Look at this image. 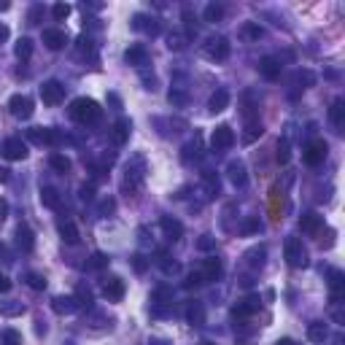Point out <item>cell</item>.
Wrapping results in <instances>:
<instances>
[{"instance_id": "cell-54", "label": "cell", "mask_w": 345, "mask_h": 345, "mask_svg": "<svg viewBox=\"0 0 345 345\" xmlns=\"http://www.w3.org/2000/svg\"><path fill=\"white\" fill-rule=\"evenodd\" d=\"M5 38H8V27H5V24H0V41H5Z\"/></svg>"}, {"instance_id": "cell-11", "label": "cell", "mask_w": 345, "mask_h": 345, "mask_svg": "<svg viewBox=\"0 0 345 345\" xmlns=\"http://www.w3.org/2000/svg\"><path fill=\"white\" fill-rule=\"evenodd\" d=\"M227 172H229L232 186H240V189H243L245 183H248V172H245V165H243V162H229Z\"/></svg>"}, {"instance_id": "cell-36", "label": "cell", "mask_w": 345, "mask_h": 345, "mask_svg": "<svg viewBox=\"0 0 345 345\" xmlns=\"http://www.w3.org/2000/svg\"><path fill=\"white\" fill-rule=\"evenodd\" d=\"M216 248V237L213 235H202L197 240V251H213Z\"/></svg>"}, {"instance_id": "cell-29", "label": "cell", "mask_w": 345, "mask_h": 345, "mask_svg": "<svg viewBox=\"0 0 345 345\" xmlns=\"http://www.w3.org/2000/svg\"><path fill=\"white\" fill-rule=\"evenodd\" d=\"M49 165H51V168H54L57 172H68V170H70V159L62 157V154H51Z\"/></svg>"}, {"instance_id": "cell-51", "label": "cell", "mask_w": 345, "mask_h": 345, "mask_svg": "<svg viewBox=\"0 0 345 345\" xmlns=\"http://www.w3.org/2000/svg\"><path fill=\"white\" fill-rule=\"evenodd\" d=\"M3 337H5V343H11V345H16V343H19V335H16L14 329H8V332H5Z\"/></svg>"}, {"instance_id": "cell-2", "label": "cell", "mask_w": 345, "mask_h": 345, "mask_svg": "<svg viewBox=\"0 0 345 345\" xmlns=\"http://www.w3.org/2000/svg\"><path fill=\"white\" fill-rule=\"evenodd\" d=\"M283 254H286V262L291 267H308V251H305V245L300 237H289L286 245H283Z\"/></svg>"}, {"instance_id": "cell-38", "label": "cell", "mask_w": 345, "mask_h": 345, "mask_svg": "<svg viewBox=\"0 0 345 345\" xmlns=\"http://www.w3.org/2000/svg\"><path fill=\"white\" fill-rule=\"evenodd\" d=\"M51 14H54L57 22H62V19H68V16H70V5H68V3H57Z\"/></svg>"}, {"instance_id": "cell-43", "label": "cell", "mask_w": 345, "mask_h": 345, "mask_svg": "<svg viewBox=\"0 0 345 345\" xmlns=\"http://www.w3.org/2000/svg\"><path fill=\"white\" fill-rule=\"evenodd\" d=\"M259 229V218H248V221L243 224V232L245 235H251V232H256Z\"/></svg>"}, {"instance_id": "cell-45", "label": "cell", "mask_w": 345, "mask_h": 345, "mask_svg": "<svg viewBox=\"0 0 345 345\" xmlns=\"http://www.w3.org/2000/svg\"><path fill=\"white\" fill-rule=\"evenodd\" d=\"M162 270H165L168 275H172V273H178V264H175V262H168V259L162 256Z\"/></svg>"}, {"instance_id": "cell-24", "label": "cell", "mask_w": 345, "mask_h": 345, "mask_svg": "<svg viewBox=\"0 0 345 345\" xmlns=\"http://www.w3.org/2000/svg\"><path fill=\"white\" fill-rule=\"evenodd\" d=\"M59 235H62V240L68 245H76L78 243V229L73 221H59Z\"/></svg>"}, {"instance_id": "cell-27", "label": "cell", "mask_w": 345, "mask_h": 345, "mask_svg": "<svg viewBox=\"0 0 345 345\" xmlns=\"http://www.w3.org/2000/svg\"><path fill=\"white\" fill-rule=\"evenodd\" d=\"M343 273L340 270H332L329 273V286H332V291H335V297H332V300H340V291H343Z\"/></svg>"}, {"instance_id": "cell-9", "label": "cell", "mask_w": 345, "mask_h": 345, "mask_svg": "<svg viewBox=\"0 0 345 345\" xmlns=\"http://www.w3.org/2000/svg\"><path fill=\"white\" fill-rule=\"evenodd\" d=\"M103 294H105V300L108 302H122V297H124V281L122 278H108L105 281V286H103Z\"/></svg>"}, {"instance_id": "cell-53", "label": "cell", "mask_w": 345, "mask_h": 345, "mask_svg": "<svg viewBox=\"0 0 345 345\" xmlns=\"http://www.w3.org/2000/svg\"><path fill=\"white\" fill-rule=\"evenodd\" d=\"M8 289H11V281H8L5 275H0V294H5Z\"/></svg>"}, {"instance_id": "cell-49", "label": "cell", "mask_w": 345, "mask_h": 345, "mask_svg": "<svg viewBox=\"0 0 345 345\" xmlns=\"http://www.w3.org/2000/svg\"><path fill=\"white\" fill-rule=\"evenodd\" d=\"M108 103L114 105V108H122V97H119L116 92H108Z\"/></svg>"}, {"instance_id": "cell-3", "label": "cell", "mask_w": 345, "mask_h": 345, "mask_svg": "<svg viewBox=\"0 0 345 345\" xmlns=\"http://www.w3.org/2000/svg\"><path fill=\"white\" fill-rule=\"evenodd\" d=\"M205 54L210 59H216V62H224V59L229 57V41L221 35H213L208 38V43H205Z\"/></svg>"}, {"instance_id": "cell-35", "label": "cell", "mask_w": 345, "mask_h": 345, "mask_svg": "<svg viewBox=\"0 0 345 345\" xmlns=\"http://www.w3.org/2000/svg\"><path fill=\"white\" fill-rule=\"evenodd\" d=\"M202 283H205L202 273H189L186 281H183V289H197V286H202Z\"/></svg>"}, {"instance_id": "cell-14", "label": "cell", "mask_w": 345, "mask_h": 345, "mask_svg": "<svg viewBox=\"0 0 345 345\" xmlns=\"http://www.w3.org/2000/svg\"><path fill=\"white\" fill-rule=\"evenodd\" d=\"M130 132H132V122H130V119H119V122L114 124V143L124 146L130 141Z\"/></svg>"}, {"instance_id": "cell-47", "label": "cell", "mask_w": 345, "mask_h": 345, "mask_svg": "<svg viewBox=\"0 0 345 345\" xmlns=\"http://www.w3.org/2000/svg\"><path fill=\"white\" fill-rule=\"evenodd\" d=\"M170 103L183 105V103H186V95H183V92H170Z\"/></svg>"}, {"instance_id": "cell-34", "label": "cell", "mask_w": 345, "mask_h": 345, "mask_svg": "<svg viewBox=\"0 0 345 345\" xmlns=\"http://www.w3.org/2000/svg\"><path fill=\"white\" fill-rule=\"evenodd\" d=\"M24 313V305L22 302H14V305H0V316H19Z\"/></svg>"}, {"instance_id": "cell-52", "label": "cell", "mask_w": 345, "mask_h": 345, "mask_svg": "<svg viewBox=\"0 0 345 345\" xmlns=\"http://www.w3.org/2000/svg\"><path fill=\"white\" fill-rule=\"evenodd\" d=\"M95 197V186H81V200H92Z\"/></svg>"}, {"instance_id": "cell-18", "label": "cell", "mask_w": 345, "mask_h": 345, "mask_svg": "<svg viewBox=\"0 0 345 345\" xmlns=\"http://www.w3.org/2000/svg\"><path fill=\"white\" fill-rule=\"evenodd\" d=\"M16 243L22 251H32V245H35V237H32V229L27 227V224H19L16 229Z\"/></svg>"}, {"instance_id": "cell-22", "label": "cell", "mask_w": 345, "mask_h": 345, "mask_svg": "<svg viewBox=\"0 0 345 345\" xmlns=\"http://www.w3.org/2000/svg\"><path fill=\"white\" fill-rule=\"evenodd\" d=\"M162 229H165V235H168L170 240H178V237L183 235L181 221H175V218H170V216H165V218H162Z\"/></svg>"}, {"instance_id": "cell-12", "label": "cell", "mask_w": 345, "mask_h": 345, "mask_svg": "<svg viewBox=\"0 0 345 345\" xmlns=\"http://www.w3.org/2000/svg\"><path fill=\"white\" fill-rule=\"evenodd\" d=\"M224 273V264H221V259H216V256H210V259H205V267H202V278L205 281H218Z\"/></svg>"}, {"instance_id": "cell-41", "label": "cell", "mask_w": 345, "mask_h": 345, "mask_svg": "<svg viewBox=\"0 0 345 345\" xmlns=\"http://www.w3.org/2000/svg\"><path fill=\"white\" fill-rule=\"evenodd\" d=\"M205 183H208V191H210V197H213L218 191V178L213 175V172H208V175H205Z\"/></svg>"}, {"instance_id": "cell-6", "label": "cell", "mask_w": 345, "mask_h": 345, "mask_svg": "<svg viewBox=\"0 0 345 345\" xmlns=\"http://www.w3.org/2000/svg\"><path fill=\"white\" fill-rule=\"evenodd\" d=\"M41 100L46 105H59L65 100V86L59 84V81H46L41 86Z\"/></svg>"}, {"instance_id": "cell-4", "label": "cell", "mask_w": 345, "mask_h": 345, "mask_svg": "<svg viewBox=\"0 0 345 345\" xmlns=\"http://www.w3.org/2000/svg\"><path fill=\"white\" fill-rule=\"evenodd\" d=\"M327 151H329V146L327 141H321V138H316V141H310L308 146H305V162L308 165H321L324 159H327Z\"/></svg>"}, {"instance_id": "cell-7", "label": "cell", "mask_w": 345, "mask_h": 345, "mask_svg": "<svg viewBox=\"0 0 345 345\" xmlns=\"http://www.w3.org/2000/svg\"><path fill=\"white\" fill-rule=\"evenodd\" d=\"M3 157L11 159V162H16V159H24L27 157V143L22 141V138H8V141H3Z\"/></svg>"}, {"instance_id": "cell-55", "label": "cell", "mask_w": 345, "mask_h": 345, "mask_svg": "<svg viewBox=\"0 0 345 345\" xmlns=\"http://www.w3.org/2000/svg\"><path fill=\"white\" fill-rule=\"evenodd\" d=\"M35 335H46V324H43V321H38V327H35Z\"/></svg>"}, {"instance_id": "cell-21", "label": "cell", "mask_w": 345, "mask_h": 345, "mask_svg": "<svg viewBox=\"0 0 345 345\" xmlns=\"http://www.w3.org/2000/svg\"><path fill=\"white\" fill-rule=\"evenodd\" d=\"M327 335H329V329H327V324H324V321H313L308 327V340L310 343H324V340H327Z\"/></svg>"}, {"instance_id": "cell-42", "label": "cell", "mask_w": 345, "mask_h": 345, "mask_svg": "<svg viewBox=\"0 0 345 345\" xmlns=\"http://www.w3.org/2000/svg\"><path fill=\"white\" fill-rule=\"evenodd\" d=\"M168 46H170V49H183V35H170L168 38Z\"/></svg>"}, {"instance_id": "cell-40", "label": "cell", "mask_w": 345, "mask_h": 345, "mask_svg": "<svg viewBox=\"0 0 345 345\" xmlns=\"http://www.w3.org/2000/svg\"><path fill=\"white\" fill-rule=\"evenodd\" d=\"M243 35L245 38H262V27H259V24H254V22H248L243 27Z\"/></svg>"}, {"instance_id": "cell-17", "label": "cell", "mask_w": 345, "mask_h": 345, "mask_svg": "<svg viewBox=\"0 0 345 345\" xmlns=\"http://www.w3.org/2000/svg\"><path fill=\"white\" fill-rule=\"evenodd\" d=\"M329 119H332V124L337 127V132H343V127H345V100H335V103H332Z\"/></svg>"}, {"instance_id": "cell-37", "label": "cell", "mask_w": 345, "mask_h": 345, "mask_svg": "<svg viewBox=\"0 0 345 345\" xmlns=\"http://www.w3.org/2000/svg\"><path fill=\"white\" fill-rule=\"evenodd\" d=\"M89 267H92V270H103V267H108V256H105V254H100V251H97V254H92V262H89Z\"/></svg>"}, {"instance_id": "cell-31", "label": "cell", "mask_w": 345, "mask_h": 345, "mask_svg": "<svg viewBox=\"0 0 345 345\" xmlns=\"http://www.w3.org/2000/svg\"><path fill=\"white\" fill-rule=\"evenodd\" d=\"M264 254H267V251H264V245H259V248H251V251H248L251 267H262V264H264Z\"/></svg>"}, {"instance_id": "cell-20", "label": "cell", "mask_w": 345, "mask_h": 345, "mask_svg": "<svg viewBox=\"0 0 345 345\" xmlns=\"http://www.w3.org/2000/svg\"><path fill=\"white\" fill-rule=\"evenodd\" d=\"M300 229L308 232V235H316V232L321 229V216H318V213H305L300 218Z\"/></svg>"}, {"instance_id": "cell-8", "label": "cell", "mask_w": 345, "mask_h": 345, "mask_svg": "<svg viewBox=\"0 0 345 345\" xmlns=\"http://www.w3.org/2000/svg\"><path fill=\"white\" fill-rule=\"evenodd\" d=\"M8 111H11V116H16V119H30L32 116V100L27 95H14L8 100Z\"/></svg>"}, {"instance_id": "cell-19", "label": "cell", "mask_w": 345, "mask_h": 345, "mask_svg": "<svg viewBox=\"0 0 345 345\" xmlns=\"http://www.w3.org/2000/svg\"><path fill=\"white\" fill-rule=\"evenodd\" d=\"M227 105H229V92L216 89L213 97H210V111H213V114H221V111H227Z\"/></svg>"}, {"instance_id": "cell-16", "label": "cell", "mask_w": 345, "mask_h": 345, "mask_svg": "<svg viewBox=\"0 0 345 345\" xmlns=\"http://www.w3.org/2000/svg\"><path fill=\"white\" fill-rule=\"evenodd\" d=\"M65 41H68V35H65L62 30H43V43L49 46L51 51H57V49H62Z\"/></svg>"}, {"instance_id": "cell-46", "label": "cell", "mask_w": 345, "mask_h": 345, "mask_svg": "<svg viewBox=\"0 0 345 345\" xmlns=\"http://www.w3.org/2000/svg\"><path fill=\"white\" fill-rule=\"evenodd\" d=\"M78 51H81V54H84V51H92V41H89L86 35L78 38Z\"/></svg>"}, {"instance_id": "cell-25", "label": "cell", "mask_w": 345, "mask_h": 345, "mask_svg": "<svg viewBox=\"0 0 345 345\" xmlns=\"http://www.w3.org/2000/svg\"><path fill=\"white\" fill-rule=\"evenodd\" d=\"M262 132H264L262 122H256V119H248V127H245V135H243V141H245V143H254L256 138H262Z\"/></svg>"}, {"instance_id": "cell-26", "label": "cell", "mask_w": 345, "mask_h": 345, "mask_svg": "<svg viewBox=\"0 0 345 345\" xmlns=\"http://www.w3.org/2000/svg\"><path fill=\"white\" fill-rule=\"evenodd\" d=\"M41 202L46 205V208H59V194L51 186H43L41 189Z\"/></svg>"}, {"instance_id": "cell-33", "label": "cell", "mask_w": 345, "mask_h": 345, "mask_svg": "<svg viewBox=\"0 0 345 345\" xmlns=\"http://www.w3.org/2000/svg\"><path fill=\"white\" fill-rule=\"evenodd\" d=\"M24 281H27V286L35 289V291L46 289V278H43L41 273H27V275H24Z\"/></svg>"}, {"instance_id": "cell-44", "label": "cell", "mask_w": 345, "mask_h": 345, "mask_svg": "<svg viewBox=\"0 0 345 345\" xmlns=\"http://www.w3.org/2000/svg\"><path fill=\"white\" fill-rule=\"evenodd\" d=\"M76 300H81V305H92V294H89V289H78V297Z\"/></svg>"}, {"instance_id": "cell-30", "label": "cell", "mask_w": 345, "mask_h": 345, "mask_svg": "<svg viewBox=\"0 0 345 345\" xmlns=\"http://www.w3.org/2000/svg\"><path fill=\"white\" fill-rule=\"evenodd\" d=\"M275 159L281 165H286L289 159H291V146H289V141L283 138V141H278V154H275Z\"/></svg>"}, {"instance_id": "cell-5", "label": "cell", "mask_w": 345, "mask_h": 345, "mask_svg": "<svg viewBox=\"0 0 345 345\" xmlns=\"http://www.w3.org/2000/svg\"><path fill=\"white\" fill-rule=\"evenodd\" d=\"M232 143H235V132H232V127L221 124V127L213 130V138H210L213 151H227V149H232Z\"/></svg>"}, {"instance_id": "cell-10", "label": "cell", "mask_w": 345, "mask_h": 345, "mask_svg": "<svg viewBox=\"0 0 345 345\" xmlns=\"http://www.w3.org/2000/svg\"><path fill=\"white\" fill-rule=\"evenodd\" d=\"M259 73H262L267 81H275V78L281 76V62H278L275 57H262L259 59Z\"/></svg>"}, {"instance_id": "cell-56", "label": "cell", "mask_w": 345, "mask_h": 345, "mask_svg": "<svg viewBox=\"0 0 345 345\" xmlns=\"http://www.w3.org/2000/svg\"><path fill=\"white\" fill-rule=\"evenodd\" d=\"M275 345H294V340H289V337H283V340H278Z\"/></svg>"}, {"instance_id": "cell-28", "label": "cell", "mask_w": 345, "mask_h": 345, "mask_svg": "<svg viewBox=\"0 0 345 345\" xmlns=\"http://www.w3.org/2000/svg\"><path fill=\"white\" fill-rule=\"evenodd\" d=\"M16 57L19 59H30L32 57V41L30 38H19V43H16Z\"/></svg>"}, {"instance_id": "cell-13", "label": "cell", "mask_w": 345, "mask_h": 345, "mask_svg": "<svg viewBox=\"0 0 345 345\" xmlns=\"http://www.w3.org/2000/svg\"><path fill=\"white\" fill-rule=\"evenodd\" d=\"M124 59H127L130 65H135V68H143V65L149 62V51H146L143 46H130V49L124 51Z\"/></svg>"}, {"instance_id": "cell-39", "label": "cell", "mask_w": 345, "mask_h": 345, "mask_svg": "<svg viewBox=\"0 0 345 345\" xmlns=\"http://www.w3.org/2000/svg\"><path fill=\"white\" fill-rule=\"evenodd\" d=\"M97 210H100V216H111L116 210V200H111V197H105V200L97 205Z\"/></svg>"}, {"instance_id": "cell-48", "label": "cell", "mask_w": 345, "mask_h": 345, "mask_svg": "<svg viewBox=\"0 0 345 345\" xmlns=\"http://www.w3.org/2000/svg\"><path fill=\"white\" fill-rule=\"evenodd\" d=\"M324 248H332L335 245V229H327V240H321Z\"/></svg>"}, {"instance_id": "cell-32", "label": "cell", "mask_w": 345, "mask_h": 345, "mask_svg": "<svg viewBox=\"0 0 345 345\" xmlns=\"http://www.w3.org/2000/svg\"><path fill=\"white\" fill-rule=\"evenodd\" d=\"M224 16V5L218 3H210L208 8H205V22H218V19Z\"/></svg>"}, {"instance_id": "cell-1", "label": "cell", "mask_w": 345, "mask_h": 345, "mask_svg": "<svg viewBox=\"0 0 345 345\" xmlns=\"http://www.w3.org/2000/svg\"><path fill=\"white\" fill-rule=\"evenodd\" d=\"M70 116L81 124H95L100 119V105L92 97H78V100L70 103Z\"/></svg>"}, {"instance_id": "cell-57", "label": "cell", "mask_w": 345, "mask_h": 345, "mask_svg": "<svg viewBox=\"0 0 345 345\" xmlns=\"http://www.w3.org/2000/svg\"><path fill=\"white\" fill-rule=\"evenodd\" d=\"M3 181H8V170H0V183Z\"/></svg>"}, {"instance_id": "cell-23", "label": "cell", "mask_w": 345, "mask_h": 345, "mask_svg": "<svg viewBox=\"0 0 345 345\" xmlns=\"http://www.w3.org/2000/svg\"><path fill=\"white\" fill-rule=\"evenodd\" d=\"M186 318H189V324H194V327H202L205 324V308H202V302H191L189 305V310H186Z\"/></svg>"}, {"instance_id": "cell-50", "label": "cell", "mask_w": 345, "mask_h": 345, "mask_svg": "<svg viewBox=\"0 0 345 345\" xmlns=\"http://www.w3.org/2000/svg\"><path fill=\"white\" fill-rule=\"evenodd\" d=\"M132 264H135V270H138V273H143V270H146V262H143V256H141V254H138V256H132Z\"/></svg>"}, {"instance_id": "cell-58", "label": "cell", "mask_w": 345, "mask_h": 345, "mask_svg": "<svg viewBox=\"0 0 345 345\" xmlns=\"http://www.w3.org/2000/svg\"><path fill=\"white\" fill-rule=\"evenodd\" d=\"M5 208H8V205H5V202H0V218H3V213H5Z\"/></svg>"}, {"instance_id": "cell-15", "label": "cell", "mask_w": 345, "mask_h": 345, "mask_svg": "<svg viewBox=\"0 0 345 345\" xmlns=\"http://www.w3.org/2000/svg\"><path fill=\"white\" fill-rule=\"evenodd\" d=\"M78 302L76 297H57L54 300V313H59V316H70V313H76L78 310Z\"/></svg>"}, {"instance_id": "cell-59", "label": "cell", "mask_w": 345, "mask_h": 345, "mask_svg": "<svg viewBox=\"0 0 345 345\" xmlns=\"http://www.w3.org/2000/svg\"><path fill=\"white\" fill-rule=\"evenodd\" d=\"M200 345H213V343H200Z\"/></svg>"}]
</instances>
